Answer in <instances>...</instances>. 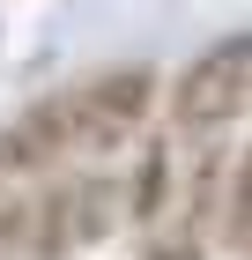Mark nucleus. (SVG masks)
Segmentation results:
<instances>
[{"mask_svg": "<svg viewBox=\"0 0 252 260\" xmlns=\"http://www.w3.org/2000/svg\"><path fill=\"white\" fill-rule=\"evenodd\" d=\"M156 67H104V75H82L67 82V89H52V97L22 104L15 119L0 126V186L15 179H45V171H59L67 156H112V149H126V141L149 126L156 112Z\"/></svg>", "mask_w": 252, "mask_h": 260, "instance_id": "f257e3e1", "label": "nucleus"}, {"mask_svg": "<svg viewBox=\"0 0 252 260\" xmlns=\"http://www.w3.org/2000/svg\"><path fill=\"white\" fill-rule=\"evenodd\" d=\"M112 179L104 171H67L30 201H0V245H15L22 260H75L112 231Z\"/></svg>", "mask_w": 252, "mask_h": 260, "instance_id": "f03ea898", "label": "nucleus"}, {"mask_svg": "<svg viewBox=\"0 0 252 260\" xmlns=\"http://www.w3.org/2000/svg\"><path fill=\"white\" fill-rule=\"evenodd\" d=\"M245 112H252V22L230 30V38H215V45H200L171 82V126L193 134V141H215Z\"/></svg>", "mask_w": 252, "mask_h": 260, "instance_id": "7ed1b4c3", "label": "nucleus"}, {"mask_svg": "<svg viewBox=\"0 0 252 260\" xmlns=\"http://www.w3.org/2000/svg\"><path fill=\"white\" fill-rule=\"evenodd\" d=\"M126 216H134L141 231L171 216V149H163V141H141L134 179H126Z\"/></svg>", "mask_w": 252, "mask_h": 260, "instance_id": "20e7f679", "label": "nucleus"}, {"mask_svg": "<svg viewBox=\"0 0 252 260\" xmlns=\"http://www.w3.org/2000/svg\"><path fill=\"white\" fill-rule=\"evenodd\" d=\"M215 231L230 253L252 260V141L237 149V164H223V201H215Z\"/></svg>", "mask_w": 252, "mask_h": 260, "instance_id": "39448f33", "label": "nucleus"}]
</instances>
